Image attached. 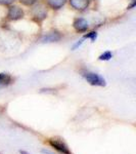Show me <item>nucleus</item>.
I'll return each instance as SVG.
<instances>
[{
  "label": "nucleus",
  "instance_id": "1",
  "mask_svg": "<svg viewBox=\"0 0 136 154\" xmlns=\"http://www.w3.org/2000/svg\"><path fill=\"white\" fill-rule=\"evenodd\" d=\"M82 76L87 80V82H89L91 85H95V86H105V80L102 78L100 75L93 72H89V71H84L82 72Z\"/></svg>",
  "mask_w": 136,
  "mask_h": 154
},
{
  "label": "nucleus",
  "instance_id": "2",
  "mask_svg": "<svg viewBox=\"0 0 136 154\" xmlns=\"http://www.w3.org/2000/svg\"><path fill=\"white\" fill-rule=\"evenodd\" d=\"M32 16L37 22H42L47 17V9L43 4H38L32 9Z\"/></svg>",
  "mask_w": 136,
  "mask_h": 154
},
{
  "label": "nucleus",
  "instance_id": "3",
  "mask_svg": "<svg viewBox=\"0 0 136 154\" xmlns=\"http://www.w3.org/2000/svg\"><path fill=\"white\" fill-rule=\"evenodd\" d=\"M24 17V11L19 6L12 5L8 8V12H7V18L10 21H18V20L22 19Z\"/></svg>",
  "mask_w": 136,
  "mask_h": 154
},
{
  "label": "nucleus",
  "instance_id": "4",
  "mask_svg": "<svg viewBox=\"0 0 136 154\" xmlns=\"http://www.w3.org/2000/svg\"><path fill=\"white\" fill-rule=\"evenodd\" d=\"M49 144H50L51 147H53L54 149H56L58 151H59L61 153L63 154H72L69 150L68 146L66 145L63 141L58 140V139H51L49 140Z\"/></svg>",
  "mask_w": 136,
  "mask_h": 154
},
{
  "label": "nucleus",
  "instance_id": "5",
  "mask_svg": "<svg viewBox=\"0 0 136 154\" xmlns=\"http://www.w3.org/2000/svg\"><path fill=\"white\" fill-rule=\"evenodd\" d=\"M73 26L77 32H85V31H87V29L89 28L88 22L86 21L85 19H82V18L76 19L73 23Z\"/></svg>",
  "mask_w": 136,
  "mask_h": 154
},
{
  "label": "nucleus",
  "instance_id": "6",
  "mask_svg": "<svg viewBox=\"0 0 136 154\" xmlns=\"http://www.w3.org/2000/svg\"><path fill=\"white\" fill-rule=\"evenodd\" d=\"M90 0H70V4L73 8L77 11H85L89 5Z\"/></svg>",
  "mask_w": 136,
  "mask_h": 154
},
{
  "label": "nucleus",
  "instance_id": "7",
  "mask_svg": "<svg viewBox=\"0 0 136 154\" xmlns=\"http://www.w3.org/2000/svg\"><path fill=\"white\" fill-rule=\"evenodd\" d=\"M61 35L58 33V32H51V33H48L46 35H44L42 38L40 39L41 42L43 43H49V42H58L61 40Z\"/></svg>",
  "mask_w": 136,
  "mask_h": 154
},
{
  "label": "nucleus",
  "instance_id": "8",
  "mask_svg": "<svg viewBox=\"0 0 136 154\" xmlns=\"http://www.w3.org/2000/svg\"><path fill=\"white\" fill-rule=\"evenodd\" d=\"M12 82V77L7 73H0V88L9 85Z\"/></svg>",
  "mask_w": 136,
  "mask_h": 154
},
{
  "label": "nucleus",
  "instance_id": "9",
  "mask_svg": "<svg viewBox=\"0 0 136 154\" xmlns=\"http://www.w3.org/2000/svg\"><path fill=\"white\" fill-rule=\"evenodd\" d=\"M46 2L52 9H59L65 5L67 0H46Z\"/></svg>",
  "mask_w": 136,
  "mask_h": 154
},
{
  "label": "nucleus",
  "instance_id": "10",
  "mask_svg": "<svg viewBox=\"0 0 136 154\" xmlns=\"http://www.w3.org/2000/svg\"><path fill=\"white\" fill-rule=\"evenodd\" d=\"M112 57H113V54L111 53V51H105V53H103L102 54H100L98 60H100V61H108V60L112 59Z\"/></svg>",
  "mask_w": 136,
  "mask_h": 154
},
{
  "label": "nucleus",
  "instance_id": "11",
  "mask_svg": "<svg viewBox=\"0 0 136 154\" xmlns=\"http://www.w3.org/2000/svg\"><path fill=\"white\" fill-rule=\"evenodd\" d=\"M96 37H97V33L92 31V32H90V33L86 34V35L84 36V38H89V39H91V41H95Z\"/></svg>",
  "mask_w": 136,
  "mask_h": 154
},
{
  "label": "nucleus",
  "instance_id": "12",
  "mask_svg": "<svg viewBox=\"0 0 136 154\" xmlns=\"http://www.w3.org/2000/svg\"><path fill=\"white\" fill-rule=\"evenodd\" d=\"M19 1L21 2L22 4H24V5L31 6V5H33V4L36 3L37 0H19Z\"/></svg>",
  "mask_w": 136,
  "mask_h": 154
},
{
  "label": "nucleus",
  "instance_id": "13",
  "mask_svg": "<svg viewBox=\"0 0 136 154\" xmlns=\"http://www.w3.org/2000/svg\"><path fill=\"white\" fill-rule=\"evenodd\" d=\"M14 0H0V4H2V5H9Z\"/></svg>",
  "mask_w": 136,
  "mask_h": 154
},
{
  "label": "nucleus",
  "instance_id": "14",
  "mask_svg": "<svg viewBox=\"0 0 136 154\" xmlns=\"http://www.w3.org/2000/svg\"><path fill=\"white\" fill-rule=\"evenodd\" d=\"M83 40H84V38H83V39H80V40H79L78 42H76V43H75V44H74V45H73V51H75L76 48H79V46H80L81 44L83 43Z\"/></svg>",
  "mask_w": 136,
  "mask_h": 154
},
{
  "label": "nucleus",
  "instance_id": "15",
  "mask_svg": "<svg viewBox=\"0 0 136 154\" xmlns=\"http://www.w3.org/2000/svg\"><path fill=\"white\" fill-rule=\"evenodd\" d=\"M43 153H45V154H52V153H50V152H48V151H46V150H43L42 151Z\"/></svg>",
  "mask_w": 136,
  "mask_h": 154
},
{
  "label": "nucleus",
  "instance_id": "16",
  "mask_svg": "<svg viewBox=\"0 0 136 154\" xmlns=\"http://www.w3.org/2000/svg\"><path fill=\"white\" fill-rule=\"evenodd\" d=\"M21 153H22V154H28V153L25 152V151H21Z\"/></svg>",
  "mask_w": 136,
  "mask_h": 154
}]
</instances>
